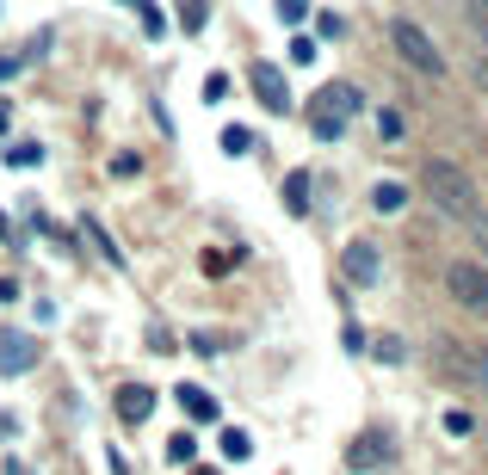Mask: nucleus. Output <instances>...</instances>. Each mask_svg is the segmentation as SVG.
<instances>
[{"label": "nucleus", "instance_id": "1", "mask_svg": "<svg viewBox=\"0 0 488 475\" xmlns=\"http://www.w3.org/2000/svg\"><path fill=\"white\" fill-rule=\"evenodd\" d=\"M420 185H426V198L439 204L452 223H470V216H483V204H476V179L457 167V161H439V155H433V161L420 167Z\"/></svg>", "mask_w": 488, "mask_h": 475}, {"label": "nucleus", "instance_id": "2", "mask_svg": "<svg viewBox=\"0 0 488 475\" xmlns=\"http://www.w3.org/2000/svg\"><path fill=\"white\" fill-rule=\"evenodd\" d=\"M389 43H396V56L415 68V74H433V81L445 74V56H439V43L420 32L415 19H396V25H389Z\"/></svg>", "mask_w": 488, "mask_h": 475}, {"label": "nucleus", "instance_id": "3", "mask_svg": "<svg viewBox=\"0 0 488 475\" xmlns=\"http://www.w3.org/2000/svg\"><path fill=\"white\" fill-rule=\"evenodd\" d=\"M445 290H452L470 315H488V266L483 260H452V266H445Z\"/></svg>", "mask_w": 488, "mask_h": 475}, {"label": "nucleus", "instance_id": "4", "mask_svg": "<svg viewBox=\"0 0 488 475\" xmlns=\"http://www.w3.org/2000/svg\"><path fill=\"white\" fill-rule=\"evenodd\" d=\"M247 81H254V93H260L266 111H284V105H291V81H284V68L254 62V68H247Z\"/></svg>", "mask_w": 488, "mask_h": 475}, {"label": "nucleus", "instance_id": "5", "mask_svg": "<svg viewBox=\"0 0 488 475\" xmlns=\"http://www.w3.org/2000/svg\"><path fill=\"white\" fill-rule=\"evenodd\" d=\"M340 271H347L352 284H378V278H384V260H378L371 241H352L347 253H340Z\"/></svg>", "mask_w": 488, "mask_h": 475}, {"label": "nucleus", "instance_id": "6", "mask_svg": "<svg viewBox=\"0 0 488 475\" xmlns=\"http://www.w3.org/2000/svg\"><path fill=\"white\" fill-rule=\"evenodd\" d=\"M37 365V339L32 334H0V376H19Z\"/></svg>", "mask_w": 488, "mask_h": 475}, {"label": "nucleus", "instance_id": "7", "mask_svg": "<svg viewBox=\"0 0 488 475\" xmlns=\"http://www.w3.org/2000/svg\"><path fill=\"white\" fill-rule=\"evenodd\" d=\"M384 457H389V444L378 439V432H359V439L347 444V470H359V475H371Z\"/></svg>", "mask_w": 488, "mask_h": 475}, {"label": "nucleus", "instance_id": "8", "mask_svg": "<svg viewBox=\"0 0 488 475\" xmlns=\"http://www.w3.org/2000/svg\"><path fill=\"white\" fill-rule=\"evenodd\" d=\"M118 413H124L130 426H142V420L155 413V389H148V383H124V389H118Z\"/></svg>", "mask_w": 488, "mask_h": 475}, {"label": "nucleus", "instance_id": "9", "mask_svg": "<svg viewBox=\"0 0 488 475\" xmlns=\"http://www.w3.org/2000/svg\"><path fill=\"white\" fill-rule=\"evenodd\" d=\"M402 204H408V185H402V179H378V185H371V210H378V216H396Z\"/></svg>", "mask_w": 488, "mask_h": 475}, {"label": "nucleus", "instance_id": "10", "mask_svg": "<svg viewBox=\"0 0 488 475\" xmlns=\"http://www.w3.org/2000/svg\"><path fill=\"white\" fill-rule=\"evenodd\" d=\"M321 100H328V118H340V124H347L352 111H359V87L334 81V87H321Z\"/></svg>", "mask_w": 488, "mask_h": 475}, {"label": "nucleus", "instance_id": "11", "mask_svg": "<svg viewBox=\"0 0 488 475\" xmlns=\"http://www.w3.org/2000/svg\"><path fill=\"white\" fill-rule=\"evenodd\" d=\"M284 204H291V216H303V210H310V173H303V167L284 179Z\"/></svg>", "mask_w": 488, "mask_h": 475}, {"label": "nucleus", "instance_id": "12", "mask_svg": "<svg viewBox=\"0 0 488 475\" xmlns=\"http://www.w3.org/2000/svg\"><path fill=\"white\" fill-rule=\"evenodd\" d=\"M179 407H186V413H192V420H216V402H210L205 389H192V383H186V389H179Z\"/></svg>", "mask_w": 488, "mask_h": 475}, {"label": "nucleus", "instance_id": "13", "mask_svg": "<svg viewBox=\"0 0 488 475\" xmlns=\"http://www.w3.org/2000/svg\"><path fill=\"white\" fill-rule=\"evenodd\" d=\"M247 451H254V439H247L242 426H229V432H223V457H229V463H247Z\"/></svg>", "mask_w": 488, "mask_h": 475}, {"label": "nucleus", "instance_id": "14", "mask_svg": "<svg viewBox=\"0 0 488 475\" xmlns=\"http://www.w3.org/2000/svg\"><path fill=\"white\" fill-rule=\"evenodd\" d=\"M192 457H198V439H192V432L167 439V463H192Z\"/></svg>", "mask_w": 488, "mask_h": 475}, {"label": "nucleus", "instance_id": "15", "mask_svg": "<svg viewBox=\"0 0 488 475\" xmlns=\"http://www.w3.org/2000/svg\"><path fill=\"white\" fill-rule=\"evenodd\" d=\"M179 25L186 32H205V0H179Z\"/></svg>", "mask_w": 488, "mask_h": 475}, {"label": "nucleus", "instance_id": "16", "mask_svg": "<svg viewBox=\"0 0 488 475\" xmlns=\"http://www.w3.org/2000/svg\"><path fill=\"white\" fill-rule=\"evenodd\" d=\"M32 161H43V148H37V142H19V148H6V167H32Z\"/></svg>", "mask_w": 488, "mask_h": 475}, {"label": "nucleus", "instance_id": "17", "mask_svg": "<svg viewBox=\"0 0 488 475\" xmlns=\"http://www.w3.org/2000/svg\"><path fill=\"white\" fill-rule=\"evenodd\" d=\"M470 376H476V389L488 395V346H476V352H470Z\"/></svg>", "mask_w": 488, "mask_h": 475}, {"label": "nucleus", "instance_id": "18", "mask_svg": "<svg viewBox=\"0 0 488 475\" xmlns=\"http://www.w3.org/2000/svg\"><path fill=\"white\" fill-rule=\"evenodd\" d=\"M279 13H284V25H303L310 19V0H279Z\"/></svg>", "mask_w": 488, "mask_h": 475}, {"label": "nucleus", "instance_id": "19", "mask_svg": "<svg viewBox=\"0 0 488 475\" xmlns=\"http://www.w3.org/2000/svg\"><path fill=\"white\" fill-rule=\"evenodd\" d=\"M223 148H229V155H247V148H254V136H247V130H223Z\"/></svg>", "mask_w": 488, "mask_h": 475}, {"label": "nucleus", "instance_id": "20", "mask_svg": "<svg viewBox=\"0 0 488 475\" xmlns=\"http://www.w3.org/2000/svg\"><path fill=\"white\" fill-rule=\"evenodd\" d=\"M137 13H142V32H148V37H161V13H155L148 0H137Z\"/></svg>", "mask_w": 488, "mask_h": 475}, {"label": "nucleus", "instance_id": "21", "mask_svg": "<svg viewBox=\"0 0 488 475\" xmlns=\"http://www.w3.org/2000/svg\"><path fill=\"white\" fill-rule=\"evenodd\" d=\"M137 167H142L137 155H111V179H130V173H137Z\"/></svg>", "mask_w": 488, "mask_h": 475}, {"label": "nucleus", "instance_id": "22", "mask_svg": "<svg viewBox=\"0 0 488 475\" xmlns=\"http://www.w3.org/2000/svg\"><path fill=\"white\" fill-rule=\"evenodd\" d=\"M470 235H476V247H483V266H488V216H470Z\"/></svg>", "mask_w": 488, "mask_h": 475}, {"label": "nucleus", "instance_id": "23", "mask_svg": "<svg viewBox=\"0 0 488 475\" xmlns=\"http://www.w3.org/2000/svg\"><path fill=\"white\" fill-rule=\"evenodd\" d=\"M315 136L328 142V136H340V118H328V111H315Z\"/></svg>", "mask_w": 488, "mask_h": 475}, {"label": "nucleus", "instance_id": "24", "mask_svg": "<svg viewBox=\"0 0 488 475\" xmlns=\"http://www.w3.org/2000/svg\"><path fill=\"white\" fill-rule=\"evenodd\" d=\"M470 25H476V32H488V0H470Z\"/></svg>", "mask_w": 488, "mask_h": 475}, {"label": "nucleus", "instance_id": "25", "mask_svg": "<svg viewBox=\"0 0 488 475\" xmlns=\"http://www.w3.org/2000/svg\"><path fill=\"white\" fill-rule=\"evenodd\" d=\"M19 68H25V56H0V81H6V74H19Z\"/></svg>", "mask_w": 488, "mask_h": 475}, {"label": "nucleus", "instance_id": "26", "mask_svg": "<svg viewBox=\"0 0 488 475\" xmlns=\"http://www.w3.org/2000/svg\"><path fill=\"white\" fill-rule=\"evenodd\" d=\"M476 81H488V56H483V62H476Z\"/></svg>", "mask_w": 488, "mask_h": 475}, {"label": "nucleus", "instance_id": "27", "mask_svg": "<svg viewBox=\"0 0 488 475\" xmlns=\"http://www.w3.org/2000/svg\"><path fill=\"white\" fill-rule=\"evenodd\" d=\"M6 432H13V420H6V413H0V439H6Z\"/></svg>", "mask_w": 488, "mask_h": 475}, {"label": "nucleus", "instance_id": "28", "mask_svg": "<svg viewBox=\"0 0 488 475\" xmlns=\"http://www.w3.org/2000/svg\"><path fill=\"white\" fill-rule=\"evenodd\" d=\"M0 130H6V105H0Z\"/></svg>", "mask_w": 488, "mask_h": 475}, {"label": "nucleus", "instance_id": "29", "mask_svg": "<svg viewBox=\"0 0 488 475\" xmlns=\"http://www.w3.org/2000/svg\"><path fill=\"white\" fill-rule=\"evenodd\" d=\"M198 475H216V470H198Z\"/></svg>", "mask_w": 488, "mask_h": 475}]
</instances>
